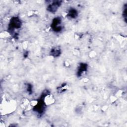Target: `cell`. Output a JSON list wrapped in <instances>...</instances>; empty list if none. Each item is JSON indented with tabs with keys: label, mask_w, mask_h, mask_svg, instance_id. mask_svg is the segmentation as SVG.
Segmentation results:
<instances>
[{
	"label": "cell",
	"mask_w": 127,
	"mask_h": 127,
	"mask_svg": "<svg viewBox=\"0 0 127 127\" xmlns=\"http://www.w3.org/2000/svg\"><path fill=\"white\" fill-rule=\"evenodd\" d=\"M62 19L60 17H57L54 18L51 24V28L55 32H60L62 29L61 25Z\"/></svg>",
	"instance_id": "cell-2"
},
{
	"label": "cell",
	"mask_w": 127,
	"mask_h": 127,
	"mask_svg": "<svg viewBox=\"0 0 127 127\" xmlns=\"http://www.w3.org/2000/svg\"><path fill=\"white\" fill-rule=\"evenodd\" d=\"M27 91L28 92H30L31 93L32 92V85L31 84H28L27 86Z\"/></svg>",
	"instance_id": "cell-9"
},
{
	"label": "cell",
	"mask_w": 127,
	"mask_h": 127,
	"mask_svg": "<svg viewBox=\"0 0 127 127\" xmlns=\"http://www.w3.org/2000/svg\"><path fill=\"white\" fill-rule=\"evenodd\" d=\"M61 1H54L49 4L47 6V10L50 12H55L61 5Z\"/></svg>",
	"instance_id": "cell-4"
},
{
	"label": "cell",
	"mask_w": 127,
	"mask_h": 127,
	"mask_svg": "<svg viewBox=\"0 0 127 127\" xmlns=\"http://www.w3.org/2000/svg\"><path fill=\"white\" fill-rule=\"evenodd\" d=\"M21 25V20L18 17H13L11 18L9 21L8 29L9 32H13L15 30L20 28Z\"/></svg>",
	"instance_id": "cell-1"
},
{
	"label": "cell",
	"mask_w": 127,
	"mask_h": 127,
	"mask_svg": "<svg viewBox=\"0 0 127 127\" xmlns=\"http://www.w3.org/2000/svg\"><path fill=\"white\" fill-rule=\"evenodd\" d=\"M42 97L43 99H39L33 108V110L35 112L40 115L43 113L46 107V105L43 100V97L42 96Z\"/></svg>",
	"instance_id": "cell-3"
},
{
	"label": "cell",
	"mask_w": 127,
	"mask_h": 127,
	"mask_svg": "<svg viewBox=\"0 0 127 127\" xmlns=\"http://www.w3.org/2000/svg\"><path fill=\"white\" fill-rule=\"evenodd\" d=\"M127 6H126L125 8V9H124L123 12V18H124V19L125 20H126V19H127Z\"/></svg>",
	"instance_id": "cell-8"
},
{
	"label": "cell",
	"mask_w": 127,
	"mask_h": 127,
	"mask_svg": "<svg viewBox=\"0 0 127 127\" xmlns=\"http://www.w3.org/2000/svg\"><path fill=\"white\" fill-rule=\"evenodd\" d=\"M67 16L70 19H75L78 16V12L75 9L71 8L68 10Z\"/></svg>",
	"instance_id": "cell-6"
},
{
	"label": "cell",
	"mask_w": 127,
	"mask_h": 127,
	"mask_svg": "<svg viewBox=\"0 0 127 127\" xmlns=\"http://www.w3.org/2000/svg\"><path fill=\"white\" fill-rule=\"evenodd\" d=\"M87 64L85 63H80L78 67L77 71V75L78 77H80L82 75V74L85 72L87 69Z\"/></svg>",
	"instance_id": "cell-5"
},
{
	"label": "cell",
	"mask_w": 127,
	"mask_h": 127,
	"mask_svg": "<svg viewBox=\"0 0 127 127\" xmlns=\"http://www.w3.org/2000/svg\"><path fill=\"white\" fill-rule=\"evenodd\" d=\"M50 53H51V55L52 56H53L55 57H58L61 54L60 49L58 48H54L51 50Z\"/></svg>",
	"instance_id": "cell-7"
}]
</instances>
